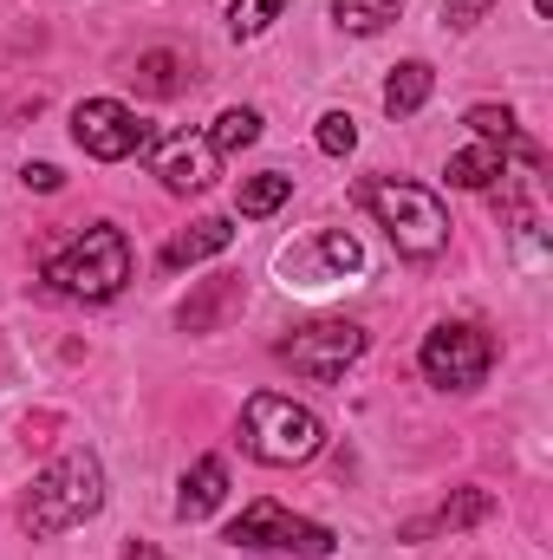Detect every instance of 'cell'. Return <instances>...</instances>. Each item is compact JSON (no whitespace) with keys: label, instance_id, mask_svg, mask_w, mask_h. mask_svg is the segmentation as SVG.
I'll list each match as a JSON object with an SVG mask.
<instances>
[{"label":"cell","instance_id":"6da1fadb","mask_svg":"<svg viewBox=\"0 0 553 560\" xmlns=\"http://www.w3.org/2000/svg\"><path fill=\"white\" fill-rule=\"evenodd\" d=\"M98 509H105V469H98V456L92 450H66L59 463H46L33 476V489L20 502V528L33 541H52V535L79 528V522H92Z\"/></svg>","mask_w":553,"mask_h":560},{"label":"cell","instance_id":"7a4b0ae2","mask_svg":"<svg viewBox=\"0 0 553 560\" xmlns=\"http://www.w3.org/2000/svg\"><path fill=\"white\" fill-rule=\"evenodd\" d=\"M352 196L385 222V235H391L398 255L430 261V255L449 248V209L436 202V189H423V183H398V176H365Z\"/></svg>","mask_w":553,"mask_h":560},{"label":"cell","instance_id":"3957f363","mask_svg":"<svg viewBox=\"0 0 553 560\" xmlns=\"http://www.w3.org/2000/svg\"><path fill=\"white\" fill-rule=\"evenodd\" d=\"M326 443V423L313 418L306 405L280 398V392H255L242 405V450L255 463H274V469H293V463H313Z\"/></svg>","mask_w":553,"mask_h":560},{"label":"cell","instance_id":"277c9868","mask_svg":"<svg viewBox=\"0 0 553 560\" xmlns=\"http://www.w3.org/2000/svg\"><path fill=\"white\" fill-rule=\"evenodd\" d=\"M46 280L59 293H72V300H111L131 280V242H125V229H111V222L85 229L72 248H59L46 261Z\"/></svg>","mask_w":553,"mask_h":560},{"label":"cell","instance_id":"5b68a950","mask_svg":"<svg viewBox=\"0 0 553 560\" xmlns=\"http://www.w3.org/2000/svg\"><path fill=\"white\" fill-rule=\"evenodd\" d=\"M423 378L430 385H443V392H475L482 378H489V365H495V346H489V332L482 326H469V319H449V326H436V332H423Z\"/></svg>","mask_w":553,"mask_h":560},{"label":"cell","instance_id":"8992f818","mask_svg":"<svg viewBox=\"0 0 553 560\" xmlns=\"http://www.w3.org/2000/svg\"><path fill=\"white\" fill-rule=\"evenodd\" d=\"M358 352H365V326H352V319H319V326H299L293 339H280V365H293L313 385L345 378V365Z\"/></svg>","mask_w":553,"mask_h":560},{"label":"cell","instance_id":"52a82bcc","mask_svg":"<svg viewBox=\"0 0 553 560\" xmlns=\"http://www.w3.org/2000/svg\"><path fill=\"white\" fill-rule=\"evenodd\" d=\"M228 541H235V548H286V555H306V560H326V555H332V535H326L319 522L286 515L274 495L248 502V509L228 522Z\"/></svg>","mask_w":553,"mask_h":560},{"label":"cell","instance_id":"ba28073f","mask_svg":"<svg viewBox=\"0 0 553 560\" xmlns=\"http://www.w3.org/2000/svg\"><path fill=\"white\" fill-rule=\"evenodd\" d=\"M72 138L98 163H125V156H138L143 143H156V131L143 125L131 105H118V98H85L72 112Z\"/></svg>","mask_w":553,"mask_h":560},{"label":"cell","instance_id":"9c48e42d","mask_svg":"<svg viewBox=\"0 0 553 560\" xmlns=\"http://www.w3.org/2000/svg\"><path fill=\"white\" fill-rule=\"evenodd\" d=\"M365 268V248L345 235V229H313L306 242H293L286 255H280V280L286 287H339L345 275H358Z\"/></svg>","mask_w":553,"mask_h":560},{"label":"cell","instance_id":"30bf717a","mask_svg":"<svg viewBox=\"0 0 553 560\" xmlns=\"http://www.w3.org/2000/svg\"><path fill=\"white\" fill-rule=\"evenodd\" d=\"M150 176H156L163 189H176V196H196V189H209V183L222 176V150H215L209 138H189V131L156 138V150H150Z\"/></svg>","mask_w":553,"mask_h":560},{"label":"cell","instance_id":"8fae6325","mask_svg":"<svg viewBox=\"0 0 553 560\" xmlns=\"http://www.w3.org/2000/svg\"><path fill=\"white\" fill-rule=\"evenodd\" d=\"M242 275H215V280H196V293L176 306V319H183V332H215L228 313H242Z\"/></svg>","mask_w":553,"mask_h":560},{"label":"cell","instance_id":"7c38bea8","mask_svg":"<svg viewBox=\"0 0 553 560\" xmlns=\"http://www.w3.org/2000/svg\"><path fill=\"white\" fill-rule=\"evenodd\" d=\"M228 242H235V229H228L222 215H202V222H189V229H176V235H169V248H163V268H196V261L222 255Z\"/></svg>","mask_w":553,"mask_h":560},{"label":"cell","instance_id":"4fadbf2b","mask_svg":"<svg viewBox=\"0 0 553 560\" xmlns=\"http://www.w3.org/2000/svg\"><path fill=\"white\" fill-rule=\"evenodd\" d=\"M222 495H228V463H222V456H202V463L183 476L176 515H183V522H202V515H215V509H222Z\"/></svg>","mask_w":553,"mask_h":560},{"label":"cell","instance_id":"5bb4252c","mask_svg":"<svg viewBox=\"0 0 553 560\" xmlns=\"http://www.w3.org/2000/svg\"><path fill=\"white\" fill-rule=\"evenodd\" d=\"M430 85H436V72H430L423 59H404V66L385 79V112H391V118H416V112L430 105Z\"/></svg>","mask_w":553,"mask_h":560},{"label":"cell","instance_id":"9a60e30c","mask_svg":"<svg viewBox=\"0 0 553 560\" xmlns=\"http://www.w3.org/2000/svg\"><path fill=\"white\" fill-rule=\"evenodd\" d=\"M495 176H508V163H502L495 143H469V150L449 156V183H456V189H489Z\"/></svg>","mask_w":553,"mask_h":560},{"label":"cell","instance_id":"2e32d148","mask_svg":"<svg viewBox=\"0 0 553 560\" xmlns=\"http://www.w3.org/2000/svg\"><path fill=\"white\" fill-rule=\"evenodd\" d=\"M131 79H138L143 98H176V92L189 85V79H183V59H176V52H163V46H156V52H143Z\"/></svg>","mask_w":553,"mask_h":560},{"label":"cell","instance_id":"e0dca14e","mask_svg":"<svg viewBox=\"0 0 553 560\" xmlns=\"http://www.w3.org/2000/svg\"><path fill=\"white\" fill-rule=\"evenodd\" d=\"M489 509H495V502H489V495H482V489H462V495H456V502H443V509H436V515H430V522H411V528H404V535H430V528H469V522H482V515H489Z\"/></svg>","mask_w":553,"mask_h":560},{"label":"cell","instance_id":"ac0fdd59","mask_svg":"<svg viewBox=\"0 0 553 560\" xmlns=\"http://www.w3.org/2000/svg\"><path fill=\"white\" fill-rule=\"evenodd\" d=\"M332 20L345 33H385L398 20V0H332Z\"/></svg>","mask_w":553,"mask_h":560},{"label":"cell","instance_id":"d6986e66","mask_svg":"<svg viewBox=\"0 0 553 560\" xmlns=\"http://www.w3.org/2000/svg\"><path fill=\"white\" fill-rule=\"evenodd\" d=\"M286 196H293V176L261 170V176H248V183H242V215H274Z\"/></svg>","mask_w":553,"mask_h":560},{"label":"cell","instance_id":"ffe728a7","mask_svg":"<svg viewBox=\"0 0 553 560\" xmlns=\"http://www.w3.org/2000/svg\"><path fill=\"white\" fill-rule=\"evenodd\" d=\"M255 138H261V112H248V105H228V112L215 118V131H209L215 150H248Z\"/></svg>","mask_w":553,"mask_h":560},{"label":"cell","instance_id":"44dd1931","mask_svg":"<svg viewBox=\"0 0 553 560\" xmlns=\"http://www.w3.org/2000/svg\"><path fill=\"white\" fill-rule=\"evenodd\" d=\"M280 13H286V0H235L228 7V33L235 39H255V33H268Z\"/></svg>","mask_w":553,"mask_h":560},{"label":"cell","instance_id":"7402d4cb","mask_svg":"<svg viewBox=\"0 0 553 560\" xmlns=\"http://www.w3.org/2000/svg\"><path fill=\"white\" fill-rule=\"evenodd\" d=\"M469 125H475L489 143H521V131H515V112H502V105H475V112H469Z\"/></svg>","mask_w":553,"mask_h":560},{"label":"cell","instance_id":"603a6c76","mask_svg":"<svg viewBox=\"0 0 553 560\" xmlns=\"http://www.w3.org/2000/svg\"><path fill=\"white\" fill-rule=\"evenodd\" d=\"M352 143H358V125H352L345 112H326V118H319V150H326V156H345Z\"/></svg>","mask_w":553,"mask_h":560},{"label":"cell","instance_id":"cb8c5ba5","mask_svg":"<svg viewBox=\"0 0 553 560\" xmlns=\"http://www.w3.org/2000/svg\"><path fill=\"white\" fill-rule=\"evenodd\" d=\"M59 183H66V176H59L52 163H33V170H26V189H46V196H52Z\"/></svg>","mask_w":553,"mask_h":560},{"label":"cell","instance_id":"d4e9b609","mask_svg":"<svg viewBox=\"0 0 553 560\" xmlns=\"http://www.w3.org/2000/svg\"><path fill=\"white\" fill-rule=\"evenodd\" d=\"M482 7H489V0H449V20H456V26H475Z\"/></svg>","mask_w":553,"mask_h":560},{"label":"cell","instance_id":"484cf974","mask_svg":"<svg viewBox=\"0 0 553 560\" xmlns=\"http://www.w3.org/2000/svg\"><path fill=\"white\" fill-rule=\"evenodd\" d=\"M125 560H169V555H156V548H143V541H138V548H131Z\"/></svg>","mask_w":553,"mask_h":560},{"label":"cell","instance_id":"4316f807","mask_svg":"<svg viewBox=\"0 0 553 560\" xmlns=\"http://www.w3.org/2000/svg\"><path fill=\"white\" fill-rule=\"evenodd\" d=\"M534 13H541V20H548V13H553V0H534Z\"/></svg>","mask_w":553,"mask_h":560}]
</instances>
